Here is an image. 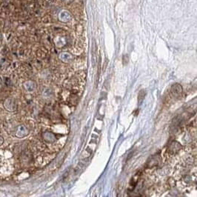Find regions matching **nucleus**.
<instances>
[{"mask_svg":"<svg viewBox=\"0 0 197 197\" xmlns=\"http://www.w3.org/2000/svg\"><path fill=\"white\" fill-rule=\"evenodd\" d=\"M24 86H25V89L27 90L28 92H33L34 91L35 88H36V85H35V83H34L31 81H29V82H26L24 83Z\"/></svg>","mask_w":197,"mask_h":197,"instance_id":"7ed1b4c3","label":"nucleus"},{"mask_svg":"<svg viewBox=\"0 0 197 197\" xmlns=\"http://www.w3.org/2000/svg\"><path fill=\"white\" fill-rule=\"evenodd\" d=\"M3 142H4V139H3L2 137H0V146L3 144Z\"/></svg>","mask_w":197,"mask_h":197,"instance_id":"20e7f679","label":"nucleus"},{"mask_svg":"<svg viewBox=\"0 0 197 197\" xmlns=\"http://www.w3.org/2000/svg\"><path fill=\"white\" fill-rule=\"evenodd\" d=\"M4 106L5 109L9 111H15L17 109V103L14 99L9 98L5 101Z\"/></svg>","mask_w":197,"mask_h":197,"instance_id":"f257e3e1","label":"nucleus"},{"mask_svg":"<svg viewBox=\"0 0 197 197\" xmlns=\"http://www.w3.org/2000/svg\"><path fill=\"white\" fill-rule=\"evenodd\" d=\"M0 39H1V34H0Z\"/></svg>","mask_w":197,"mask_h":197,"instance_id":"39448f33","label":"nucleus"},{"mask_svg":"<svg viewBox=\"0 0 197 197\" xmlns=\"http://www.w3.org/2000/svg\"><path fill=\"white\" fill-rule=\"evenodd\" d=\"M27 134V130L24 125H20L18 127L17 130L16 132V137H23Z\"/></svg>","mask_w":197,"mask_h":197,"instance_id":"f03ea898","label":"nucleus"}]
</instances>
